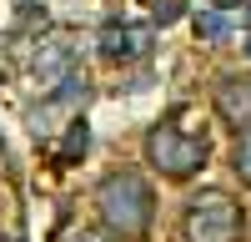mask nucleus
<instances>
[{
  "label": "nucleus",
  "instance_id": "nucleus-1",
  "mask_svg": "<svg viewBox=\"0 0 251 242\" xmlns=\"http://www.w3.org/2000/svg\"><path fill=\"white\" fill-rule=\"evenodd\" d=\"M96 217L116 242H136L151 232V217H156V192L141 172H111L100 177L96 187Z\"/></svg>",
  "mask_w": 251,
  "mask_h": 242
},
{
  "label": "nucleus",
  "instance_id": "nucleus-2",
  "mask_svg": "<svg viewBox=\"0 0 251 242\" xmlns=\"http://www.w3.org/2000/svg\"><path fill=\"white\" fill-rule=\"evenodd\" d=\"M146 161H151L161 177L186 182V177H196L206 161H211V147H206V136H191V131L171 126V121H161V126L146 131Z\"/></svg>",
  "mask_w": 251,
  "mask_h": 242
},
{
  "label": "nucleus",
  "instance_id": "nucleus-3",
  "mask_svg": "<svg viewBox=\"0 0 251 242\" xmlns=\"http://www.w3.org/2000/svg\"><path fill=\"white\" fill-rule=\"evenodd\" d=\"M181 227H186V242H236L241 237V207H236L231 192L206 187L186 202Z\"/></svg>",
  "mask_w": 251,
  "mask_h": 242
},
{
  "label": "nucleus",
  "instance_id": "nucleus-4",
  "mask_svg": "<svg viewBox=\"0 0 251 242\" xmlns=\"http://www.w3.org/2000/svg\"><path fill=\"white\" fill-rule=\"evenodd\" d=\"M30 76H35L40 96H55V91L75 86V81H80V66H75V46H71V35H50V40H40L35 56H30Z\"/></svg>",
  "mask_w": 251,
  "mask_h": 242
},
{
  "label": "nucleus",
  "instance_id": "nucleus-5",
  "mask_svg": "<svg viewBox=\"0 0 251 242\" xmlns=\"http://www.w3.org/2000/svg\"><path fill=\"white\" fill-rule=\"evenodd\" d=\"M96 46H100V56H106L111 66H136V60L151 56L156 26H146V20H111V26H100Z\"/></svg>",
  "mask_w": 251,
  "mask_h": 242
},
{
  "label": "nucleus",
  "instance_id": "nucleus-6",
  "mask_svg": "<svg viewBox=\"0 0 251 242\" xmlns=\"http://www.w3.org/2000/svg\"><path fill=\"white\" fill-rule=\"evenodd\" d=\"M216 116L236 131H251V76H221L216 81Z\"/></svg>",
  "mask_w": 251,
  "mask_h": 242
},
{
  "label": "nucleus",
  "instance_id": "nucleus-7",
  "mask_svg": "<svg viewBox=\"0 0 251 242\" xmlns=\"http://www.w3.org/2000/svg\"><path fill=\"white\" fill-rule=\"evenodd\" d=\"M196 35L206 40V46H221V40L231 35V20H226L221 10H201L196 15Z\"/></svg>",
  "mask_w": 251,
  "mask_h": 242
},
{
  "label": "nucleus",
  "instance_id": "nucleus-8",
  "mask_svg": "<svg viewBox=\"0 0 251 242\" xmlns=\"http://www.w3.org/2000/svg\"><path fill=\"white\" fill-rule=\"evenodd\" d=\"M231 172L241 177V187H251V131L236 136V151H231Z\"/></svg>",
  "mask_w": 251,
  "mask_h": 242
},
{
  "label": "nucleus",
  "instance_id": "nucleus-9",
  "mask_svg": "<svg viewBox=\"0 0 251 242\" xmlns=\"http://www.w3.org/2000/svg\"><path fill=\"white\" fill-rule=\"evenodd\" d=\"M86 151V121H71V131H66V147H60V161H71Z\"/></svg>",
  "mask_w": 251,
  "mask_h": 242
},
{
  "label": "nucleus",
  "instance_id": "nucleus-10",
  "mask_svg": "<svg viewBox=\"0 0 251 242\" xmlns=\"http://www.w3.org/2000/svg\"><path fill=\"white\" fill-rule=\"evenodd\" d=\"M66 242H116V237L111 232H71Z\"/></svg>",
  "mask_w": 251,
  "mask_h": 242
},
{
  "label": "nucleus",
  "instance_id": "nucleus-11",
  "mask_svg": "<svg viewBox=\"0 0 251 242\" xmlns=\"http://www.w3.org/2000/svg\"><path fill=\"white\" fill-rule=\"evenodd\" d=\"M246 35H251V0H246Z\"/></svg>",
  "mask_w": 251,
  "mask_h": 242
},
{
  "label": "nucleus",
  "instance_id": "nucleus-12",
  "mask_svg": "<svg viewBox=\"0 0 251 242\" xmlns=\"http://www.w3.org/2000/svg\"><path fill=\"white\" fill-rule=\"evenodd\" d=\"M216 5H236V0H216Z\"/></svg>",
  "mask_w": 251,
  "mask_h": 242
}]
</instances>
